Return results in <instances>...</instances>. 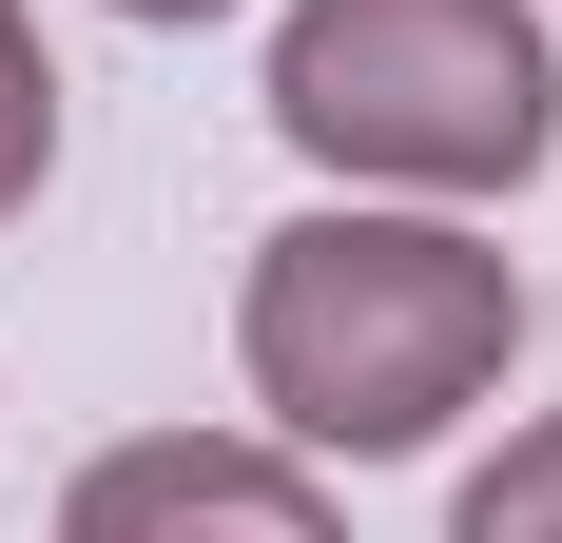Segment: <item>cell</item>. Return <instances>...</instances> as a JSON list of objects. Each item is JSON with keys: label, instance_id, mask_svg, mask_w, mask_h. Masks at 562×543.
<instances>
[{"label": "cell", "instance_id": "cell-1", "mask_svg": "<svg viewBox=\"0 0 562 543\" xmlns=\"http://www.w3.org/2000/svg\"><path fill=\"white\" fill-rule=\"evenodd\" d=\"M233 350H252V408L291 446H447L524 350V272L447 214H291L233 291Z\"/></svg>", "mask_w": 562, "mask_h": 543}, {"label": "cell", "instance_id": "cell-2", "mask_svg": "<svg viewBox=\"0 0 562 543\" xmlns=\"http://www.w3.org/2000/svg\"><path fill=\"white\" fill-rule=\"evenodd\" d=\"M272 136L369 195H524L562 156V58L524 0H291Z\"/></svg>", "mask_w": 562, "mask_h": 543}, {"label": "cell", "instance_id": "cell-5", "mask_svg": "<svg viewBox=\"0 0 562 543\" xmlns=\"http://www.w3.org/2000/svg\"><path fill=\"white\" fill-rule=\"evenodd\" d=\"M40 175H58V58H40V20L0 0V214H20Z\"/></svg>", "mask_w": 562, "mask_h": 543}, {"label": "cell", "instance_id": "cell-6", "mask_svg": "<svg viewBox=\"0 0 562 543\" xmlns=\"http://www.w3.org/2000/svg\"><path fill=\"white\" fill-rule=\"evenodd\" d=\"M116 20H233V0H116Z\"/></svg>", "mask_w": 562, "mask_h": 543}, {"label": "cell", "instance_id": "cell-3", "mask_svg": "<svg viewBox=\"0 0 562 543\" xmlns=\"http://www.w3.org/2000/svg\"><path fill=\"white\" fill-rule=\"evenodd\" d=\"M58 543H349L330 486L291 446H233V428H156V446H98L58 486Z\"/></svg>", "mask_w": 562, "mask_h": 543}, {"label": "cell", "instance_id": "cell-4", "mask_svg": "<svg viewBox=\"0 0 562 543\" xmlns=\"http://www.w3.org/2000/svg\"><path fill=\"white\" fill-rule=\"evenodd\" d=\"M447 543H562V408H543V428H505V466L447 505Z\"/></svg>", "mask_w": 562, "mask_h": 543}]
</instances>
